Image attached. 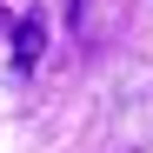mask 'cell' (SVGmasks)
Listing matches in <instances>:
<instances>
[{
	"mask_svg": "<svg viewBox=\"0 0 153 153\" xmlns=\"http://www.w3.org/2000/svg\"><path fill=\"white\" fill-rule=\"evenodd\" d=\"M40 53H47V13L40 7H27L13 20V73H33L40 67Z\"/></svg>",
	"mask_w": 153,
	"mask_h": 153,
	"instance_id": "obj_1",
	"label": "cell"
},
{
	"mask_svg": "<svg viewBox=\"0 0 153 153\" xmlns=\"http://www.w3.org/2000/svg\"><path fill=\"white\" fill-rule=\"evenodd\" d=\"M0 27H13V20H7V7H0Z\"/></svg>",
	"mask_w": 153,
	"mask_h": 153,
	"instance_id": "obj_2",
	"label": "cell"
}]
</instances>
